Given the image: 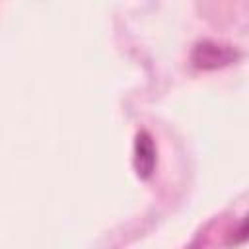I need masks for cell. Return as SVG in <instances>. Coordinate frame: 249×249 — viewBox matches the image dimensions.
Masks as SVG:
<instances>
[{
  "instance_id": "6da1fadb",
  "label": "cell",
  "mask_w": 249,
  "mask_h": 249,
  "mask_svg": "<svg viewBox=\"0 0 249 249\" xmlns=\"http://www.w3.org/2000/svg\"><path fill=\"white\" fill-rule=\"evenodd\" d=\"M237 58V53L231 47L214 43V41H202L193 49V64L196 68L202 70H210V68H218V66H226L230 62H233Z\"/></svg>"
},
{
  "instance_id": "7a4b0ae2",
  "label": "cell",
  "mask_w": 249,
  "mask_h": 249,
  "mask_svg": "<svg viewBox=\"0 0 249 249\" xmlns=\"http://www.w3.org/2000/svg\"><path fill=\"white\" fill-rule=\"evenodd\" d=\"M156 165V148L148 132H140L134 144V167L140 177H148Z\"/></svg>"
},
{
  "instance_id": "3957f363",
  "label": "cell",
  "mask_w": 249,
  "mask_h": 249,
  "mask_svg": "<svg viewBox=\"0 0 249 249\" xmlns=\"http://www.w3.org/2000/svg\"><path fill=\"white\" fill-rule=\"evenodd\" d=\"M243 241H249V214L239 222V226L231 237V243H243Z\"/></svg>"
}]
</instances>
